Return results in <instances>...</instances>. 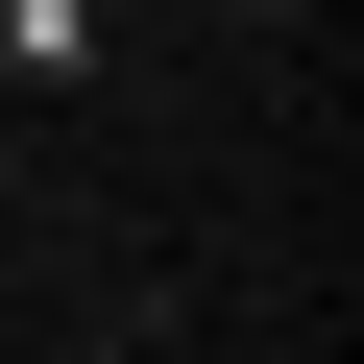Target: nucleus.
I'll list each match as a JSON object with an SVG mask.
<instances>
[{
    "instance_id": "f257e3e1",
    "label": "nucleus",
    "mask_w": 364,
    "mask_h": 364,
    "mask_svg": "<svg viewBox=\"0 0 364 364\" xmlns=\"http://www.w3.org/2000/svg\"><path fill=\"white\" fill-rule=\"evenodd\" d=\"M97 49H122V0H0V73H25V97H73Z\"/></svg>"
},
{
    "instance_id": "f03ea898",
    "label": "nucleus",
    "mask_w": 364,
    "mask_h": 364,
    "mask_svg": "<svg viewBox=\"0 0 364 364\" xmlns=\"http://www.w3.org/2000/svg\"><path fill=\"white\" fill-rule=\"evenodd\" d=\"M219 25H243V49H291V25H316V0H219Z\"/></svg>"
}]
</instances>
